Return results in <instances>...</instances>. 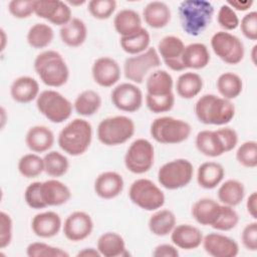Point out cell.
<instances>
[{
    "instance_id": "cell-1",
    "label": "cell",
    "mask_w": 257,
    "mask_h": 257,
    "mask_svg": "<svg viewBox=\"0 0 257 257\" xmlns=\"http://www.w3.org/2000/svg\"><path fill=\"white\" fill-rule=\"evenodd\" d=\"M173 87L174 80L168 71L158 69L152 72L146 81L147 107L154 113L170 111L175 104Z\"/></svg>"
},
{
    "instance_id": "cell-2",
    "label": "cell",
    "mask_w": 257,
    "mask_h": 257,
    "mask_svg": "<svg viewBox=\"0 0 257 257\" xmlns=\"http://www.w3.org/2000/svg\"><path fill=\"white\" fill-rule=\"evenodd\" d=\"M198 120L204 124L224 125L235 116V105L229 99L207 93L198 98L194 106Z\"/></svg>"
},
{
    "instance_id": "cell-3",
    "label": "cell",
    "mask_w": 257,
    "mask_h": 257,
    "mask_svg": "<svg viewBox=\"0 0 257 257\" xmlns=\"http://www.w3.org/2000/svg\"><path fill=\"white\" fill-rule=\"evenodd\" d=\"M178 13L183 30L191 36H198L210 25L214 7L206 0H185L180 3Z\"/></svg>"
},
{
    "instance_id": "cell-4",
    "label": "cell",
    "mask_w": 257,
    "mask_h": 257,
    "mask_svg": "<svg viewBox=\"0 0 257 257\" xmlns=\"http://www.w3.org/2000/svg\"><path fill=\"white\" fill-rule=\"evenodd\" d=\"M92 141L91 123L83 118L70 120L58 134L57 144L59 148L69 156L83 155Z\"/></svg>"
},
{
    "instance_id": "cell-5",
    "label": "cell",
    "mask_w": 257,
    "mask_h": 257,
    "mask_svg": "<svg viewBox=\"0 0 257 257\" xmlns=\"http://www.w3.org/2000/svg\"><path fill=\"white\" fill-rule=\"evenodd\" d=\"M34 70L47 86L60 87L69 78V68L63 56L55 50H44L34 59Z\"/></svg>"
},
{
    "instance_id": "cell-6",
    "label": "cell",
    "mask_w": 257,
    "mask_h": 257,
    "mask_svg": "<svg viewBox=\"0 0 257 257\" xmlns=\"http://www.w3.org/2000/svg\"><path fill=\"white\" fill-rule=\"evenodd\" d=\"M136 124L126 115H114L103 118L97 125L98 141L107 147L119 146L126 143L135 134Z\"/></svg>"
},
{
    "instance_id": "cell-7",
    "label": "cell",
    "mask_w": 257,
    "mask_h": 257,
    "mask_svg": "<svg viewBox=\"0 0 257 257\" xmlns=\"http://www.w3.org/2000/svg\"><path fill=\"white\" fill-rule=\"evenodd\" d=\"M192 127L184 119L173 116H160L155 118L150 127L152 138L164 145L181 144L189 139Z\"/></svg>"
},
{
    "instance_id": "cell-8",
    "label": "cell",
    "mask_w": 257,
    "mask_h": 257,
    "mask_svg": "<svg viewBox=\"0 0 257 257\" xmlns=\"http://www.w3.org/2000/svg\"><path fill=\"white\" fill-rule=\"evenodd\" d=\"M36 107L49 121L61 123L70 117L73 104L59 91L45 89L36 98Z\"/></svg>"
},
{
    "instance_id": "cell-9",
    "label": "cell",
    "mask_w": 257,
    "mask_h": 257,
    "mask_svg": "<svg viewBox=\"0 0 257 257\" xmlns=\"http://www.w3.org/2000/svg\"><path fill=\"white\" fill-rule=\"evenodd\" d=\"M128 197L136 206L151 212L161 209L166 201L161 188L146 178L137 179L131 184Z\"/></svg>"
},
{
    "instance_id": "cell-10",
    "label": "cell",
    "mask_w": 257,
    "mask_h": 257,
    "mask_svg": "<svg viewBox=\"0 0 257 257\" xmlns=\"http://www.w3.org/2000/svg\"><path fill=\"white\" fill-rule=\"evenodd\" d=\"M194 167L187 159H175L165 163L158 171L159 184L167 190H178L192 181Z\"/></svg>"
},
{
    "instance_id": "cell-11",
    "label": "cell",
    "mask_w": 257,
    "mask_h": 257,
    "mask_svg": "<svg viewBox=\"0 0 257 257\" xmlns=\"http://www.w3.org/2000/svg\"><path fill=\"white\" fill-rule=\"evenodd\" d=\"M124 166L127 171L136 175L149 172L155 162V148L147 139L135 140L124 155Z\"/></svg>"
},
{
    "instance_id": "cell-12",
    "label": "cell",
    "mask_w": 257,
    "mask_h": 257,
    "mask_svg": "<svg viewBox=\"0 0 257 257\" xmlns=\"http://www.w3.org/2000/svg\"><path fill=\"white\" fill-rule=\"evenodd\" d=\"M211 47L214 53L225 63L236 65L245 55V47L241 39L227 31H218L211 37Z\"/></svg>"
},
{
    "instance_id": "cell-13",
    "label": "cell",
    "mask_w": 257,
    "mask_h": 257,
    "mask_svg": "<svg viewBox=\"0 0 257 257\" xmlns=\"http://www.w3.org/2000/svg\"><path fill=\"white\" fill-rule=\"evenodd\" d=\"M161 65V57L154 47H149L145 52L127 57L123 63V73L133 83H142L151 69Z\"/></svg>"
},
{
    "instance_id": "cell-14",
    "label": "cell",
    "mask_w": 257,
    "mask_h": 257,
    "mask_svg": "<svg viewBox=\"0 0 257 257\" xmlns=\"http://www.w3.org/2000/svg\"><path fill=\"white\" fill-rule=\"evenodd\" d=\"M110 99L117 109L125 112H135L142 107L144 95L136 83L122 82L112 88Z\"/></svg>"
},
{
    "instance_id": "cell-15",
    "label": "cell",
    "mask_w": 257,
    "mask_h": 257,
    "mask_svg": "<svg viewBox=\"0 0 257 257\" xmlns=\"http://www.w3.org/2000/svg\"><path fill=\"white\" fill-rule=\"evenodd\" d=\"M34 14L57 26H63L72 19L70 6L60 0H34Z\"/></svg>"
},
{
    "instance_id": "cell-16",
    "label": "cell",
    "mask_w": 257,
    "mask_h": 257,
    "mask_svg": "<svg viewBox=\"0 0 257 257\" xmlns=\"http://www.w3.org/2000/svg\"><path fill=\"white\" fill-rule=\"evenodd\" d=\"M93 230V221L90 215L84 211H74L69 214L62 224L65 238L72 242L86 239Z\"/></svg>"
},
{
    "instance_id": "cell-17",
    "label": "cell",
    "mask_w": 257,
    "mask_h": 257,
    "mask_svg": "<svg viewBox=\"0 0 257 257\" xmlns=\"http://www.w3.org/2000/svg\"><path fill=\"white\" fill-rule=\"evenodd\" d=\"M185 49L183 40L175 35H167L158 43V53L165 64L174 71H183L186 68L182 62Z\"/></svg>"
},
{
    "instance_id": "cell-18",
    "label": "cell",
    "mask_w": 257,
    "mask_h": 257,
    "mask_svg": "<svg viewBox=\"0 0 257 257\" xmlns=\"http://www.w3.org/2000/svg\"><path fill=\"white\" fill-rule=\"evenodd\" d=\"M91 75L94 82L99 86L111 87L119 80L121 70L115 59L101 56L94 60L91 66Z\"/></svg>"
},
{
    "instance_id": "cell-19",
    "label": "cell",
    "mask_w": 257,
    "mask_h": 257,
    "mask_svg": "<svg viewBox=\"0 0 257 257\" xmlns=\"http://www.w3.org/2000/svg\"><path fill=\"white\" fill-rule=\"evenodd\" d=\"M202 245L205 252L213 257H235L239 253V245L234 239L217 232L205 235Z\"/></svg>"
},
{
    "instance_id": "cell-20",
    "label": "cell",
    "mask_w": 257,
    "mask_h": 257,
    "mask_svg": "<svg viewBox=\"0 0 257 257\" xmlns=\"http://www.w3.org/2000/svg\"><path fill=\"white\" fill-rule=\"evenodd\" d=\"M124 181L120 174L114 171L100 173L94 180L93 189L95 194L103 199L110 200L119 196L123 190Z\"/></svg>"
},
{
    "instance_id": "cell-21",
    "label": "cell",
    "mask_w": 257,
    "mask_h": 257,
    "mask_svg": "<svg viewBox=\"0 0 257 257\" xmlns=\"http://www.w3.org/2000/svg\"><path fill=\"white\" fill-rule=\"evenodd\" d=\"M61 228V218L54 211L40 212L31 220V230L39 238H52L59 233Z\"/></svg>"
},
{
    "instance_id": "cell-22",
    "label": "cell",
    "mask_w": 257,
    "mask_h": 257,
    "mask_svg": "<svg viewBox=\"0 0 257 257\" xmlns=\"http://www.w3.org/2000/svg\"><path fill=\"white\" fill-rule=\"evenodd\" d=\"M40 192L46 208L64 205L71 198V191L67 185L55 178L41 182Z\"/></svg>"
},
{
    "instance_id": "cell-23",
    "label": "cell",
    "mask_w": 257,
    "mask_h": 257,
    "mask_svg": "<svg viewBox=\"0 0 257 257\" xmlns=\"http://www.w3.org/2000/svg\"><path fill=\"white\" fill-rule=\"evenodd\" d=\"M203 237L202 231L191 224L176 225L171 232L173 244L184 250H193L201 246Z\"/></svg>"
},
{
    "instance_id": "cell-24",
    "label": "cell",
    "mask_w": 257,
    "mask_h": 257,
    "mask_svg": "<svg viewBox=\"0 0 257 257\" xmlns=\"http://www.w3.org/2000/svg\"><path fill=\"white\" fill-rule=\"evenodd\" d=\"M39 93V83L31 76H19L10 85V95L19 103L31 102L38 97Z\"/></svg>"
},
{
    "instance_id": "cell-25",
    "label": "cell",
    "mask_w": 257,
    "mask_h": 257,
    "mask_svg": "<svg viewBox=\"0 0 257 257\" xmlns=\"http://www.w3.org/2000/svg\"><path fill=\"white\" fill-rule=\"evenodd\" d=\"M54 134L45 125H33L31 126L25 136V144L27 148L35 153H45L54 145Z\"/></svg>"
},
{
    "instance_id": "cell-26",
    "label": "cell",
    "mask_w": 257,
    "mask_h": 257,
    "mask_svg": "<svg viewBox=\"0 0 257 257\" xmlns=\"http://www.w3.org/2000/svg\"><path fill=\"white\" fill-rule=\"evenodd\" d=\"M221 206L222 204L211 198H202L193 204L191 214L198 224L212 227L218 219Z\"/></svg>"
},
{
    "instance_id": "cell-27",
    "label": "cell",
    "mask_w": 257,
    "mask_h": 257,
    "mask_svg": "<svg viewBox=\"0 0 257 257\" xmlns=\"http://www.w3.org/2000/svg\"><path fill=\"white\" fill-rule=\"evenodd\" d=\"M171 9L163 1L149 2L143 10V18L148 26L154 29L166 27L171 21Z\"/></svg>"
},
{
    "instance_id": "cell-28",
    "label": "cell",
    "mask_w": 257,
    "mask_h": 257,
    "mask_svg": "<svg viewBox=\"0 0 257 257\" xmlns=\"http://www.w3.org/2000/svg\"><path fill=\"white\" fill-rule=\"evenodd\" d=\"M225 177L223 166L217 162H205L197 170V183L206 190L215 189Z\"/></svg>"
},
{
    "instance_id": "cell-29",
    "label": "cell",
    "mask_w": 257,
    "mask_h": 257,
    "mask_svg": "<svg viewBox=\"0 0 257 257\" xmlns=\"http://www.w3.org/2000/svg\"><path fill=\"white\" fill-rule=\"evenodd\" d=\"M195 145L197 150L206 157L217 158L226 153L216 130H204L199 132L195 139Z\"/></svg>"
},
{
    "instance_id": "cell-30",
    "label": "cell",
    "mask_w": 257,
    "mask_h": 257,
    "mask_svg": "<svg viewBox=\"0 0 257 257\" xmlns=\"http://www.w3.org/2000/svg\"><path fill=\"white\" fill-rule=\"evenodd\" d=\"M59 36L61 41L69 47L81 46L87 38V27L83 20L72 18L67 24L60 27Z\"/></svg>"
},
{
    "instance_id": "cell-31",
    "label": "cell",
    "mask_w": 257,
    "mask_h": 257,
    "mask_svg": "<svg viewBox=\"0 0 257 257\" xmlns=\"http://www.w3.org/2000/svg\"><path fill=\"white\" fill-rule=\"evenodd\" d=\"M210 59L209 49L204 43L194 42L185 46L182 62L186 69H202L209 64Z\"/></svg>"
},
{
    "instance_id": "cell-32",
    "label": "cell",
    "mask_w": 257,
    "mask_h": 257,
    "mask_svg": "<svg viewBox=\"0 0 257 257\" xmlns=\"http://www.w3.org/2000/svg\"><path fill=\"white\" fill-rule=\"evenodd\" d=\"M96 249L104 257H118L128 254L124 239L116 232L101 234L97 239Z\"/></svg>"
},
{
    "instance_id": "cell-33",
    "label": "cell",
    "mask_w": 257,
    "mask_h": 257,
    "mask_svg": "<svg viewBox=\"0 0 257 257\" xmlns=\"http://www.w3.org/2000/svg\"><path fill=\"white\" fill-rule=\"evenodd\" d=\"M177 225V218L173 211L169 209H158L150 217L148 226L152 234L164 237L173 231Z\"/></svg>"
},
{
    "instance_id": "cell-34",
    "label": "cell",
    "mask_w": 257,
    "mask_h": 257,
    "mask_svg": "<svg viewBox=\"0 0 257 257\" xmlns=\"http://www.w3.org/2000/svg\"><path fill=\"white\" fill-rule=\"evenodd\" d=\"M113 26L120 37L128 36L143 28L142 18L140 14L133 9H121L113 18Z\"/></svg>"
},
{
    "instance_id": "cell-35",
    "label": "cell",
    "mask_w": 257,
    "mask_h": 257,
    "mask_svg": "<svg viewBox=\"0 0 257 257\" xmlns=\"http://www.w3.org/2000/svg\"><path fill=\"white\" fill-rule=\"evenodd\" d=\"M217 196L221 204L236 207L245 197V187L240 181L230 179L220 185Z\"/></svg>"
},
{
    "instance_id": "cell-36",
    "label": "cell",
    "mask_w": 257,
    "mask_h": 257,
    "mask_svg": "<svg viewBox=\"0 0 257 257\" xmlns=\"http://www.w3.org/2000/svg\"><path fill=\"white\" fill-rule=\"evenodd\" d=\"M203 78L196 72L187 71L182 73L176 81V91L178 95L185 99L197 96L203 89Z\"/></svg>"
},
{
    "instance_id": "cell-37",
    "label": "cell",
    "mask_w": 257,
    "mask_h": 257,
    "mask_svg": "<svg viewBox=\"0 0 257 257\" xmlns=\"http://www.w3.org/2000/svg\"><path fill=\"white\" fill-rule=\"evenodd\" d=\"M101 106V96L92 89L81 91L73 102V108L81 116H91L98 111Z\"/></svg>"
},
{
    "instance_id": "cell-38",
    "label": "cell",
    "mask_w": 257,
    "mask_h": 257,
    "mask_svg": "<svg viewBox=\"0 0 257 257\" xmlns=\"http://www.w3.org/2000/svg\"><path fill=\"white\" fill-rule=\"evenodd\" d=\"M216 87L222 97L232 100L241 94L243 81L242 78L234 72H224L217 78Z\"/></svg>"
},
{
    "instance_id": "cell-39",
    "label": "cell",
    "mask_w": 257,
    "mask_h": 257,
    "mask_svg": "<svg viewBox=\"0 0 257 257\" xmlns=\"http://www.w3.org/2000/svg\"><path fill=\"white\" fill-rule=\"evenodd\" d=\"M151 43V35L149 31L146 28H141L138 32L120 37L119 44L121 49L126 52L127 54L137 55L140 53L145 52L149 47Z\"/></svg>"
},
{
    "instance_id": "cell-40",
    "label": "cell",
    "mask_w": 257,
    "mask_h": 257,
    "mask_svg": "<svg viewBox=\"0 0 257 257\" xmlns=\"http://www.w3.org/2000/svg\"><path fill=\"white\" fill-rule=\"evenodd\" d=\"M54 38L52 27L46 23L33 24L26 35V40L29 46L34 49H42L50 45Z\"/></svg>"
},
{
    "instance_id": "cell-41",
    "label": "cell",
    "mask_w": 257,
    "mask_h": 257,
    "mask_svg": "<svg viewBox=\"0 0 257 257\" xmlns=\"http://www.w3.org/2000/svg\"><path fill=\"white\" fill-rule=\"evenodd\" d=\"M43 162L44 172L55 179L64 176L69 169L67 157L57 151H49L46 153L43 157Z\"/></svg>"
},
{
    "instance_id": "cell-42",
    "label": "cell",
    "mask_w": 257,
    "mask_h": 257,
    "mask_svg": "<svg viewBox=\"0 0 257 257\" xmlns=\"http://www.w3.org/2000/svg\"><path fill=\"white\" fill-rule=\"evenodd\" d=\"M18 172L24 178L33 179L44 172L43 158L35 153L23 155L18 161Z\"/></svg>"
},
{
    "instance_id": "cell-43",
    "label": "cell",
    "mask_w": 257,
    "mask_h": 257,
    "mask_svg": "<svg viewBox=\"0 0 257 257\" xmlns=\"http://www.w3.org/2000/svg\"><path fill=\"white\" fill-rule=\"evenodd\" d=\"M29 257H68L69 254L60 247H55L44 242H32L26 248Z\"/></svg>"
},
{
    "instance_id": "cell-44",
    "label": "cell",
    "mask_w": 257,
    "mask_h": 257,
    "mask_svg": "<svg viewBox=\"0 0 257 257\" xmlns=\"http://www.w3.org/2000/svg\"><path fill=\"white\" fill-rule=\"evenodd\" d=\"M236 160L245 168H255L257 166V143L255 141L242 143L236 151Z\"/></svg>"
},
{
    "instance_id": "cell-45",
    "label": "cell",
    "mask_w": 257,
    "mask_h": 257,
    "mask_svg": "<svg viewBox=\"0 0 257 257\" xmlns=\"http://www.w3.org/2000/svg\"><path fill=\"white\" fill-rule=\"evenodd\" d=\"M239 222V215L234 209V207H230L227 205L221 206V211L218 216L217 221L212 226L213 229L217 231H230L234 229Z\"/></svg>"
},
{
    "instance_id": "cell-46",
    "label": "cell",
    "mask_w": 257,
    "mask_h": 257,
    "mask_svg": "<svg viewBox=\"0 0 257 257\" xmlns=\"http://www.w3.org/2000/svg\"><path fill=\"white\" fill-rule=\"evenodd\" d=\"M116 9L114 0H91L87 3V10L90 15L98 20L108 19Z\"/></svg>"
},
{
    "instance_id": "cell-47",
    "label": "cell",
    "mask_w": 257,
    "mask_h": 257,
    "mask_svg": "<svg viewBox=\"0 0 257 257\" xmlns=\"http://www.w3.org/2000/svg\"><path fill=\"white\" fill-rule=\"evenodd\" d=\"M217 21L224 29V31H232L235 30L239 26V17L235 10H233L227 3L223 4L218 11Z\"/></svg>"
},
{
    "instance_id": "cell-48",
    "label": "cell",
    "mask_w": 257,
    "mask_h": 257,
    "mask_svg": "<svg viewBox=\"0 0 257 257\" xmlns=\"http://www.w3.org/2000/svg\"><path fill=\"white\" fill-rule=\"evenodd\" d=\"M8 11L17 19H26L34 14V0H12L8 3Z\"/></svg>"
},
{
    "instance_id": "cell-49",
    "label": "cell",
    "mask_w": 257,
    "mask_h": 257,
    "mask_svg": "<svg viewBox=\"0 0 257 257\" xmlns=\"http://www.w3.org/2000/svg\"><path fill=\"white\" fill-rule=\"evenodd\" d=\"M41 182H32L29 184L24 191V200L28 207L34 210L45 209L46 206L43 203L41 192H40Z\"/></svg>"
},
{
    "instance_id": "cell-50",
    "label": "cell",
    "mask_w": 257,
    "mask_h": 257,
    "mask_svg": "<svg viewBox=\"0 0 257 257\" xmlns=\"http://www.w3.org/2000/svg\"><path fill=\"white\" fill-rule=\"evenodd\" d=\"M13 237V221L9 214L0 213V248L4 249L11 244Z\"/></svg>"
},
{
    "instance_id": "cell-51",
    "label": "cell",
    "mask_w": 257,
    "mask_h": 257,
    "mask_svg": "<svg viewBox=\"0 0 257 257\" xmlns=\"http://www.w3.org/2000/svg\"><path fill=\"white\" fill-rule=\"evenodd\" d=\"M239 26L242 34L247 39L255 41L257 39V12L250 11L245 14L239 22Z\"/></svg>"
},
{
    "instance_id": "cell-52",
    "label": "cell",
    "mask_w": 257,
    "mask_h": 257,
    "mask_svg": "<svg viewBox=\"0 0 257 257\" xmlns=\"http://www.w3.org/2000/svg\"><path fill=\"white\" fill-rule=\"evenodd\" d=\"M241 242L248 251L257 250V222L253 221L245 225L241 233Z\"/></svg>"
},
{
    "instance_id": "cell-53",
    "label": "cell",
    "mask_w": 257,
    "mask_h": 257,
    "mask_svg": "<svg viewBox=\"0 0 257 257\" xmlns=\"http://www.w3.org/2000/svg\"><path fill=\"white\" fill-rule=\"evenodd\" d=\"M216 132L222 141V144L224 146L226 153L236 148L238 144V134L234 128L229 126H224L216 130Z\"/></svg>"
},
{
    "instance_id": "cell-54",
    "label": "cell",
    "mask_w": 257,
    "mask_h": 257,
    "mask_svg": "<svg viewBox=\"0 0 257 257\" xmlns=\"http://www.w3.org/2000/svg\"><path fill=\"white\" fill-rule=\"evenodd\" d=\"M152 254L155 257H178L180 255L178 247L174 244H160L155 247Z\"/></svg>"
},
{
    "instance_id": "cell-55",
    "label": "cell",
    "mask_w": 257,
    "mask_h": 257,
    "mask_svg": "<svg viewBox=\"0 0 257 257\" xmlns=\"http://www.w3.org/2000/svg\"><path fill=\"white\" fill-rule=\"evenodd\" d=\"M246 209L247 213L253 218H257V194L256 192H252L246 201Z\"/></svg>"
},
{
    "instance_id": "cell-56",
    "label": "cell",
    "mask_w": 257,
    "mask_h": 257,
    "mask_svg": "<svg viewBox=\"0 0 257 257\" xmlns=\"http://www.w3.org/2000/svg\"><path fill=\"white\" fill-rule=\"evenodd\" d=\"M253 3L254 2L252 0H249V1H228L227 2V4L233 10H237V11H246V10L251 8Z\"/></svg>"
},
{
    "instance_id": "cell-57",
    "label": "cell",
    "mask_w": 257,
    "mask_h": 257,
    "mask_svg": "<svg viewBox=\"0 0 257 257\" xmlns=\"http://www.w3.org/2000/svg\"><path fill=\"white\" fill-rule=\"evenodd\" d=\"M76 256L77 257H99L101 255L96 248L88 247V248H83L82 250H80L76 254Z\"/></svg>"
},
{
    "instance_id": "cell-58",
    "label": "cell",
    "mask_w": 257,
    "mask_h": 257,
    "mask_svg": "<svg viewBox=\"0 0 257 257\" xmlns=\"http://www.w3.org/2000/svg\"><path fill=\"white\" fill-rule=\"evenodd\" d=\"M1 35H2V46H1V50H4L5 48V42H6V34L4 29H1Z\"/></svg>"
},
{
    "instance_id": "cell-59",
    "label": "cell",
    "mask_w": 257,
    "mask_h": 257,
    "mask_svg": "<svg viewBox=\"0 0 257 257\" xmlns=\"http://www.w3.org/2000/svg\"><path fill=\"white\" fill-rule=\"evenodd\" d=\"M256 48H257V46L254 45L252 48V52H251V58H252V62L254 64L256 63Z\"/></svg>"
}]
</instances>
